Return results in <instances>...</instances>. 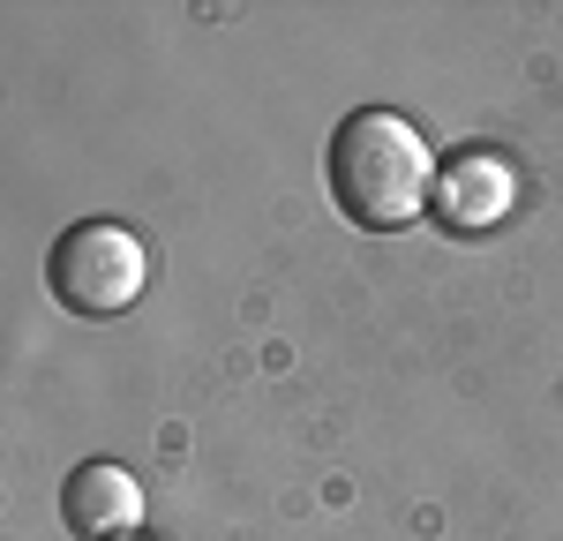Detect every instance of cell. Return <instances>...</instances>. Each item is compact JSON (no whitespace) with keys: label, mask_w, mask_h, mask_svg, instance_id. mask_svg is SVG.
I'll return each mask as SVG.
<instances>
[{"label":"cell","mask_w":563,"mask_h":541,"mask_svg":"<svg viewBox=\"0 0 563 541\" xmlns=\"http://www.w3.org/2000/svg\"><path fill=\"white\" fill-rule=\"evenodd\" d=\"M435 158L429 135L390 106H361L331 135V203L368 233H398V225L429 219L435 196Z\"/></svg>","instance_id":"6da1fadb"},{"label":"cell","mask_w":563,"mask_h":541,"mask_svg":"<svg viewBox=\"0 0 563 541\" xmlns=\"http://www.w3.org/2000/svg\"><path fill=\"white\" fill-rule=\"evenodd\" d=\"M45 286H53V301H60L68 316L106 323V316H129L135 301H143L151 256H143V241H135L129 225L76 219L60 241H53V256H45Z\"/></svg>","instance_id":"7a4b0ae2"},{"label":"cell","mask_w":563,"mask_h":541,"mask_svg":"<svg viewBox=\"0 0 563 541\" xmlns=\"http://www.w3.org/2000/svg\"><path fill=\"white\" fill-rule=\"evenodd\" d=\"M519 211V174H511V158L504 151H451L443 166H435V196H429V219L451 225V233H496V225Z\"/></svg>","instance_id":"3957f363"},{"label":"cell","mask_w":563,"mask_h":541,"mask_svg":"<svg viewBox=\"0 0 563 541\" xmlns=\"http://www.w3.org/2000/svg\"><path fill=\"white\" fill-rule=\"evenodd\" d=\"M60 519L84 541H121L143 527V482L129 466H113V459H84L68 474V489H60Z\"/></svg>","instance_id":"277c9868"},{"label":"cell","mask_w":563,"mask_h":541,"mask_svg":"<svg viewBox=\"0 0 563 541\" xmlns=\"http://www.w3.org/2000/svg\"><path fill=\"white\" fill-rule=\"evenodd\" d=\"M121 541H151V534H121Z\"/></svg>","instance_id":"5b68a950"}]
</instances>
